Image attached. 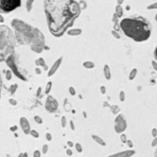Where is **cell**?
Here are the masks:
<instances>
[{
	"instance_id": "28",
	"label": "cell",
	"mask_w": 157,
	"mask_h": 157,
	"mask_svg": "<svg viewBox=\"0 0 157 157\" xmlns=\"http://www.w3.org/2000/svg\"><path fill=\"white\" fill-rule=\"evenodd\" d=\"M120 139H121L123 143H127V136L125 135V134H121V136H120Z\"/></svg>"
},
{
	"instance_id": "49",
	"label": "cell",
	"mask_w": 157,
	"mask_h": 157,
	"mask_svg": "<svg viewBox=\"0 0 157 157\" xmlns=\"http://www.w3.org/2000/svg\"><path fill=\"white\" fill-rule=\"evenodd\" d=\"M123 1H124V0H117V3H118V5H121L123 3Z\"/></svg>"
},
{
	"instance_id": "35",
	"label": "cell",
	"mask_w": 157,
	"mask_h": 157,
	"mask_svg": "<svg viewBox=\"0 0 157 157\" xmlns=\"http://www.w3.org/2000/svg\"><path fill=\"white\" fill-rule=\"evenodd\" d=\"M152 135H153V136H154V137H156L157 136V130L156 128H153V130H152Z\"/></svg>"
},
{
	"instance_id": "14",
	"label": "cell",
	"mask_w": 157,
	"mask_h": 157,
	"mask_svg": "<svg viewBox=\"0 0 157 157\" xmlns=\"http://www.w3.org/2000/svg\"><path fill=\"white\" fill-rule=\"evenodd\" d=\"M81 32H82L81 29H71V30L68 31V35H71V36H76V35H81Z\"/></svg>"
},
{
	"instance_id": "38",
	"label": "cell",
	"mask_w": 157,
	"mask_h": 157,
	"mask_svg": "<svg viewBox=\"0 0 157 157\" xmlns=\"http://www.w3.org/2000/svg\"><path fill=\"white\" fill-rule=\"evenodd\" d=\"M148 9H157V3H155V4H153V5H149V6L148 7Z\"/></svg>"
},
{
	"instance_id": "51",
	"label": "cell",
	"mask_w": 157,
	"mask_h": 157,
	"mask_svg": "<svg viewBox=\"0 0 157 157\" xmlns=\"http://www.w3.org/2000/svg\"><path fill=\"white\" fill-rule=\"evenodd\" d=\"M71 129H72V130H74V123H73V122H72V121H71Z\"/></svg>"
},
{
	"instance_id": "17",
	"label": "cell",
	"mask_w": 157,
	"mask_h": 157,
	"mask_svg": "<svg viewBox=\"0 0 157 157\" xmlns=\"http://www.w3.org/2000/svg\"><path fill=\"white\" fill-rule=\"evenodd\" d=\"M136 74H137V70H136V68H134V69L131 71L130 73V75H129L130 80H133V79L135 78V77L136 76Z\"/></svg>"
},
{
	"instance_id": "24",
	"label": "cell",
	"mask_w": 157,
	"mask_h": 157,
	"mask_svg": "<svg viewBox=\"0 0 157 157\" xmlns=\"http://www.w3.org/2000/svg\"><path fill=\"white\" fill-rule=\"evenodd\" d=\"M30 134L32 136H34V137H35V138H38V136H39V134H38V133L37 131H35V130H30Z\"/></svg>"
},
{
	"instance_id": "25",
	"label": "cell",
	"mask_w": 157,
	"mask_h": 157,
	"mask_svg": "<svg viewBox=\"0 0 157 157\" xmlns=\"http://www.w3.org/2000/svg\"><path fill=\"white\" fill-rule=\"evenodd\" d=\"M34 120H35V122H37L38 123H42V119L39 116H35L34 117Z\"/></svg>"
},
{
	"instance_id": "33",
	"label": "cell",
	"mask_w": 157,
	"mask_h": 157,
	"mask_svg": "<svg viewBox=\"0 0 157 157\" xmlns=\"http://www.w3.org/2000/svg\"><path fill=\"white\" fill-rule=\"evenodd\" d=\"M33 156L34 157H41V153H40L38 150H35V152H34Z\"/></svg>"
},
{
	"instance_id": "1",
	"label": "cell",
	"mask_w": 157,
	"mask_h": 157,
	"mask_svg": "<svg viewBox=\"0 0 157 157\" xmlns=\"http://www.w3.org/2000/svg\"><path fill=\"white\" fill-rule=\"evenodd\" d=\"M48 29L55 37H61L72 25L81 12L75 0H45Z\"/></svg>"
},
{
	"instance_id": "40",
	"label": "cell",
	"mask_w": 157,
	"mask_h": 157,
	"mask_svg": "<svg viewBox=\"0 0 157 157\" xmlns=\"http://www.w3.org/2000/svg\"><path fill=\"white\" fill-rule=\"evenodd\" d=\"M100 91H101L102 94H105L106 93V87L104 86H101L100 87Z\"/></svg>"
},
{
	"instance_id": "26",
	"label": "cell",
	"mask_w": 157,
	"mask_h": 157,
	"mask_svg": "<svg viewBox=\"0 0 157 157\" xmlns=\"http://www.w3.org/2000/svg\"><path fill=\"white\" fill-rule=\"evenodd\" d=\"M75 147H76L77 151L78 153H81V152H82V150H83V149H82V147H81V144L80 143H76V145H75Z\"/></svg>"
},
{
	"instance_id": "45",
	"label": "cell",
	"mask_w": 157,
	"mask_h": 157,
	"mask_svg": "<svg viewBox=\"0 0 157 157\" xmlns=\"http://www.w3.org/2000/svg\"><path fill=\"white\" fill-rule=\"evenodd\" d=\"M35 72H36L38 74H40L41 73H42V71L40 70L38 68H35Z\"/></svg>"
},
{
	"instance_id": "2",
	"label": "cell",
	"mask_w": 157,
	"mask_h": 157,
	"mask_svg": "<svg viewBox=\"0 0 157 157\" xmlns=\"http://www.w3.org/2000/svg\"><path fill=\"white\" fill-rule=\"evenodd\" d=\"M11 23L15 31L16 42L20 45H29L32 51L36 53L43 51L45 37L39 29L17 19H14Z\"/></svg>"
},
{
	"instance_id": "53",
	"label": "cell",
	"mask_w": 157,
	"mask_h": 157,
	"mask_svg": "<svg viewBox=\"0 0 157 157\" xmlns=\"http://www.w3.org/2000/svg\"><path fill=\"white\" fill-rule=\"evenodd\" d=\"M17 130V128H16V127H12V128H11V130H12V131H15V130Z\"/></svg>"
},
{
	"instance_id": "10",
	"label": "cell",
	"mask_w": 157,
	"mask_h": 157,
	"mask_svg": "<svg viewBox=\"0 0 157 157\" xmlns=\"http://www.w3.org/2000/svg\"><path fill=\"white\" fill-rule=\"evenodd\" d=\"M61 61H62V57H61L60 58L58 59L57 61H55V63H54V64L52 65V67L51 68V69L49 70V71H48V77L52 76L53 74H55V72L57 71V70L58 69L60 65H61Z\"/></svg>"
},
{
	"instance_id": "21",
	"label": "cell",
	"mask_w": 157,
	"mask_h": 157,
	"mask_svg": "<svg viewBox=\"0 0 157 157\" xmlns=\"http://www.w3.org/2000/svg\"><path fill=\"white\" fill-rule=\"evenodd\" d=\"M17 88H18L17 84H13V85H12L11 87H10L9 90V92L11 93V94H15V92L16 91Z\"/></svg>"
},
{
	"instance_id": "4",
	"label": "cell",
	"mask_w": 157,
	"mask_h": 157,
	"mask_svg": "<svg viewBox=\"0 0 157 157\" xmlns=\"http://www.w3.org/2000/svg\"><path fill=\"white\" fill-rule=\"evenodd\" d=\"M15 41L14 32L9 27L0 25V61H6L15 51Z\"/></svg>"
},
{
	"instance_id": "27",
	"label": "cell",
	"mask_w": 157,
	"mask_h": 157,
	"mask_svg": "<svg viewBox=\"0 0 157 157\" xmlns=\"http://www.w3.org/2000/svg\"><path fill=\"white\" fill-rule=\"evenodd\" d=\"M5 77H6L7 80H10L12 77V72L11 71H7L6 74H5Z\"/></svg>"
},
{
	"instance_id": "11",
	"label": "cell",
	"mask_w": 157,
	"mask_h": 157,
	"mask_svg": "<svg viewBox=\"0 0 157 157\" xmlns=\"http://www.w3.org/2000/svg\"><path fill=\"white\" fill-rule=\"evenodd\" d=\"M135 153V151L133 150H127L121 153H118L117 154L112 155L109 157H130Z\"/></svg>"
},
{
	"instance_id": "37",
	"label": "cell",
	"mask_w": 157,
	"mask_h": 157,
	"mask_svg": "<svg viewBox=\"0 0 157 157\" xmlns=\"http://www.w3.org/2000/svg\"><path fill=\"white\" fill-rule=\"evenodd\" d=\"M152 65H153V68H154V70L157 71V63L155 61H152Z\"/></svg>"
},
{
	"instance_id": "16",
	"label": "cell",
	"mask_w": 157,
	"mask_h": 157,
	"mask_svg": "<svg viewBox=\"0 0 157 157\" xmlns=\"http://www.w3.org/2000/svg\"><path fill=\"white\" fill-rule=\"evenodd\" d=\"M115 14L117 15V16L119 19H120V17H122L123 15V9H122V7H121V5H117L116 6Z\"/></svg>"
},
{
	"instance_id": "5",
	"label": "cell",
	"mask_w": 157,
	"mask_h": 157,
	"mask_svg": "<svg viewBox=\"0 0 157 157\" xmlns=\"http://www.w3.org/2000/svg\"><path fill=\"white\" fill-rule=\"evenodd\" d=\"M21 0H0V13H9L21 6Z\"/></svg>"
},
{
	"instance_id": "19",
	"label": "cell",
	"mask_w": 157,
	"mask_h": 157,
	"mask_svg": "<svg viewBox=\"0 0 157 157\" xmlns=\"http://www.w3.org/2000/svg\"><path fill=\"white\" fill-rule=\"evenodd\" d=\"M33 2H34V0H27L26 2V9L27 11L30 12L32 8Z\"/></svg>"
},
{
	"instance_id": "55",
	"label": "cell",
	"mask_w": 157,
	"mask_h": 157,
	"mask_svg": "<svg viewBox=\"0 0 157 157\" xmlns=\"http://www.w3.org/2000/svg\"><path fill=\"white\" fill-rule=\"evenodd\" d=\"M156 22H157V14H156Z\"/></svg>"
},
{
	"instance_id": "23",
	"label": "cell",
	"mask_w": 157,
	"mask_h": 157,
	"mask_svg": "<svg viewBox=\"0 0 157 157\" xmlns=\"http://www.w3.org/2000/svg\"><path fill=\"white\" fill-rule=\"evenodd\" d=\"M111 110L114 114H117L118 112L120 111V109H119V107H118L117 105H114L113 107H111Z\"/></svg>"
},
{
	"instance_id": "43",
	"label": "cell",
	"mask_w": 157,
	"mask_h": 157,
	"mask_svg": "<svg viewBox=\"0 0 157 157\" xmlns=\"http://www.w3.org/2000/svg\"><path fill=\"white\" fill-rule=\"evenodd\" d=\"M127 145H128V146H130V147H133V144L131 140H127Z\"/></svg>"
},
{
	"instance_id": "44",
	"label": "cell",
	"mask_w": 157,
	"mask_h": 157,
	"mask_svg": "<svg viewBox=\"0 0 157 157\" xmlns=\"http://www.w3.org/2000/svg\"><path fill=\"white\" fill-rule=\"evenodd\" d=\"M46 138H47V140H49V141L51 140V136L50 133H47V134H46Z\"/></svg>"
},
{
	"instance_id": "46",
	"label": "cell",
	"mask_w": 157,
	"mask_h": 157,
	"mask_svg": "<svg viewBox=\"0 0 157 157\" xmlns=\"http://www.w3.org/2000/svg\"><path fill=\"white\" fill-rule=\"evenodd\" d=\"M66 153H67V154H68V156H71L72 155V151L71 150V149H67Z\"/></svg>"
},
{
	"instance_id": "29",
	"label": "cell",
	"mask_w": 157,
	"mask_h": 157,
	"mask_svg": "<svg viewBox=\"0 0 157 157\" xmlns=\"http://www.w3.org/2000/svg\"><path fill=\"white\" fill-rule=\"evenodd\" d=\"M112 34H113V35H114V37L116 38H117V39H119V38H120V35L119 33H117L116 31H112Z\"/></svg>"
},
{
	"instance_id": "12",
	"label": "cell",
	"mask_w": 157,
	"mask_h": 157,
	"mask_svg": "<svg viewBox=\"0 0 157 157\" xmlns=\"http://www.w3.org/2000/svg\"><path fill=\"white\" fill-rule=\"evenodd\" d=\"M104 76L107 80H110L111 77V73H110V69L109 66L107 64H105L104 68Z\"/></svg>"
},
{
	"instance_id": "42",
	"label": "cell",
	"mask_w": 157,
	"mask_h": 157,
	"mask_svg": "<svg viewBox=\"0 0 157 157\" xmlns=\"http://www.w3.org/2000/svg\"><path fill=\"white\" fill-rule=\"evenodd\" d=\"M19 157H28V154L27 153H21L19 155Z\"/></svg>"
},
{
	"instance_id": "7",
	"label": "cell",
	"mask_w": 157,
	"mask_h": 157,
	"mask_svg": "<svg viewBox=\"0 0 157 157\" xmlns=\"http://www.w3.org/2000/svg\"><path fill=\"white\" fill-rule=\"evenodd\" d=\"M127 122H126V120H125L124 117H123V116L122 114H120L116 117L114 128H115L117 133H120L123 132L127 128Z\"/></svg>"
},
{
	"instance_id": "48",
	"label": "cell",
	"mask_w": 157,
	"mask_h": 157,
	"mask_svg": "<svg viewBox=\"0 0 157 157\" xmlns=\"http://www.w3.org/2000/svg\"><path fill=\"white\" fill-rule=\"evenodd\" d=\"M154 56H155V58L157 60V47L156 48L155 51H154Z\"/></svg>"
},
{
	"instance_id": "13",
	"label": "cell",
	"mask_w": 157,
	"mask_h": 157,
	"mask_svg": "<svg viewBox=\"0 0 157 157\" xmlns=\"http://www.w3.org/2000/svg\"><path fill=\"white\" fill-rule=\"evenodd\" d=\"M35 64L37 66H42V67H44V69L45 70H47V65H46L45 61L42 58H38L36 61H35Z\"/></svg>"
},
{
	"instance_id": "54",
	"label": "cell",
	"mask_w": 157,
	"mask_h": 157,
	"mask_svg": "<svg viewBox=\"0 0 157 157\" xmlns=\"http://www.w3.org/2000/svg\"><path fill=\"white\" fill-rule=\"evenodd\" d=\"M154 157H157V148L155 151V154H154Z\"/></svg>"
},
{
	"instance_id": "39",
	"label": "cell",
	"mask_w": 157,
	"mask_h": 157,
	"mask_svg": "<svg viewBox=\"0 0 157 157\" xmlns=\"http://www.w3.org/2000/svg\"><path fill=\"white\" fill-rule=\"evenodd\" d=\"M157 146V137H156L154 140H153V142H152V146Z\"/></svg>"
},
{
	"instance_id": "41",
	"label": "cell",
	"mask_w": 157,
	"mask_h": 157,
	"mask_svg": "<svg viewBox=\"0 0 157 157\" xmlns=\"http://www.w3.org/2000/svg\"><path fill=\"white\" fill-rule=\"evenodd\" d=\"M9 103L10 104H12V105H16V104H17V101L15 100H14V99H10L9 100Z\"/></svg>"
},
{
	"instance_id": "9",
	"label": "cell",
	"mask_w": 157,
	"mask_h": 157,
	"mask_svg": "<svg viewBox=\"0 0 157 157\" xmlns=\"http://www.w3.org/2000/svg\"><path fill=\"white\" fill-rule=\"evenodd\" d=\"M20 125L22 130L25 134H29L30 133V124L29 121L25 117H21L20 119Z\"/></svg>"
},
{
	"instance_id": "47",
	"label": "cell",
	"mask_w": 157,
	"mask_h": 157,
	"mask_svg": "<svg viewBox=\"0 0 157 157\" xmlns=\"http://www.w3.org/2000/svg\"><path fill=\"white\" fill-rule=\"evenodd\" d=\"M0 22L1 23H3L4 22V18L2 17V15L0 14Z\"/></svg>"
},
{
	"instance_id": "18",
	"label": "cell",
	"mask_w": 157,
	"mask_h": 157,
	"mask_svg": "<svg viewBox=\"0 0 157 157\" xmlns=\"http://www.w3.org/2000/svg\"><path fill=\"white\" fill-rule=\"evenodd\" d=\"M83 65L84 66V68H94V64L92 62V61H85V62H84Z\"/></svg>"
},
{
	"instance_id": "20",
	"label": "cell",
	"mask_w": 157,
	"mask_h": 157,
	"mask_svg": "<svg viewBox=\"0 0 157 157\" xmlns=\"http://www.w3.org/2000/svg\"><path fill=\"white\" fill-rule=\"evenodd\" d=\"M78 5L81 10H82V9H85L86 8H87V3H86V2L84 0H81L80 2L78 3Z\"/></svg>"
},
{
	"instance_id": "15",
	"label": "cell",
	"mask_w": 157,
	"mask_h": 157,
	"mask_svg": "<svg viewBox=\"0 0 157 157\" xmlns=\"http://www.w3.org/2000/svg\"><path fill=\"white\" fill-rule=\"evenodd\" d=\"M92 138L94 139L95 142H97L98 144L101 145V146H106V143H105L104 140H103L102 138H100V136H98L92 135Z\"/></svg>"
},
{
	"instance_id": "32",
	"label": "cell",
	"mask_w": 157,
	"mask_h": 157,
	"mask_svg": "<svg viewBox=\"0 0 157 157\" xmlns=\"http://www.w3.org/2000/svg\"><path fill=\"white\" fill-rule=\"evenodd\" d=\"M61 125H62L63 127H64L66 126V117H64V116L61 117Z\"/></svg>"
},
{
	"instance_id": "30",
	"label": "cell",
	"mask_w": 157,
	"mask_h": 157,
	"mask_svg": "<svg viewBox=\"0 0 157 157\" xmlns=\"http://www.w3.org/2000/svg\"><path fill=\"white\" fill-rule=\"evenodd\" d=\"M120 100L121 101H124L125 100V94L123 91H121L120 93Z\"/></svg>"
},
{
	"instance_id": "22",
	"label": "cell",
	"mask_w": 157,
	"mask_h": 157,
	"mask_svg": "<svg viewBox=\"0 0 157 157\" xmlns=\"http://www.w3.org/2000/svg\"><path fill=\"white\" fill-rule=\"evenodd\" d=\"M51 87H52V83L49 81L48 84H47V86H46L45 88V94H48L50 92L51 89Z\"/></svg>"
},
{
	"instance_id": "36",
	"label": "cell",
	"mask_w": 157,
	"mask_h": 157,
	"mask_svg": "<svg viewBox=\"0 0 157 157\" xmlns=\"http://www.w3.org/2000/svg\"><path fill=\"white\" fill-rule=\"evenodd\" d=\"M2 80L1 74H0V97H1V93H2Z\"/></svg>"
},
{
	"instance_id": "3",
	"label": "cell",
	"mask_w": 157,
	"mask_h": 157,
	"mask_svg": "<svg viewBox=\"0 0 157 157\" xmlns=\"http://www.w3.org/2000/svg\"><path fill=\"white\" fill-rule=\"evenodd\" d=\"M120 28L127 36L137 42L146 41L150 37V24L141 16L125 18L120 22Z\"/></svg>"
},
{
	"instance_id": "31",
	"label": "cell",
	"mask_w": 157,
	"mask_h": 157,
	"mask_svg": "<svg viewBox=\"0 0 157 157\" xmlns=\"http://www.w3.org/2000/svg\"><path fill=\"white\" fill-rule=\"evenodd\" d=\"M69 92H70V94L73 96H74L75 94H76V92H75V90L73 87H69Z\"/></svg>"
},
{
	"instance_id": "34",
	"label": "cell",
	"mask_w": 157,
	"mask_h": 157,
	"mask_svg": "<svg viewBox=\"0 0 157 157\" xmlns=\"http://www.w3.org/2000/svg\"><path fill=\"white\" fill-rule=\"evenodd\" d=\"M48 147L47 145H44V146L42 147V153H44V154H45L47 152H48Z\"/></svg>"
},
{
	"instance_id": "52",
	"label": "cell",
	"mask_w": 157,
	"mask_h": 157,
	"mask_svg": "<svg viewBox=\"0 0 157 157\" xmlns=\"http://www.w3.org/2000/svg\"><path fill=\"white\" fill-rule=\"evenodd\" d=\"M40 92H41V87H39L38 89V92H37V96H39Z\"/></svg>"
},
{
	"instance_id": "6",
	"label": "cell",
	"mask_w": 157,
	"mask_h": 157,
	"mask_svg": "<svg viewBox=\"0 0 157 157\" xmlns=\"http://www.w3.org/2000/svg\"><path fill=\"white\" fill-rule=\"evenodd\" d=\"M5 61H6L7 65L9 66V68H11L12 71V73L15 74V76L18 77L20 80H22V81H27L26 78L24 77V75H23V74H22V73L19 71V69H18L17 65H16V62H15V53H14L13 55H12L10 57L8 58Z\"/></svg>"
},
{
	"instance_id": "8",
	"label": "cell",
	"mask_w": 157,
	"mask_h": 157,
	"mask_svg": "<svg viewBox=\"0 0 157 157\" xmlns=\"http://www.w3.org/2000/svg\"><path fill=\"white\" fill-rule=\"evenodd\" d=\"M58 107V103L54 97L51 96H48L45 102V109L50 113L55 112Z\"/></svg>"
},
{
	"instance_id": "50",
	"label": "cell",
	"mask_w": 157,
	"mask_h": 157,
	"mask_svg": "<svg viewBox=\"0 0 157 157\" xmlns=\"http://www.w3.org/2000/svg\"><path fill=\"white\" fill-rule=\"evenodd\" d=\"M68 146H70V147H71V146H73V145H74V144H73V143H72L71 141H68Z\"/></svg>"
}]
</instances>
